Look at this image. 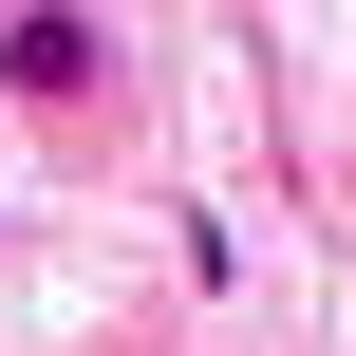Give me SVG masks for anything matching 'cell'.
I'll list each match as a JSON object with an SVG mask.
<instances>
[{
  "label": "cell",
  "mask_w": 356,
  "mask_h": 356,
  "mask_svg": "<svg viewBox=\"0 0 356 356\" xmlns=\"http://www.w3.org/2000/svg\"><path fill=\"white\" fill-rule=\"evenodd\" d=\"M0 75H19V94H94V75H113V38L38 0V19H0Z\"/></svg>",
  "instance_id": "1"
}]
</instances>
